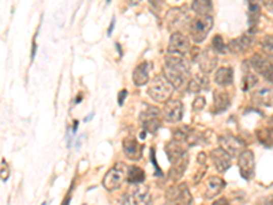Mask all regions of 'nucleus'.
Returning <instances> with one entry per match:
<instances>
[{
  "label": "nucleus",
  "mask_w": 273,
  "mask_h": 205,
  "mask_svg": "<svg viewBox=\"0 0 273 205\" xmlns=\"http://www.w3.org/2000/svg\"><path fill=\"white\" fill-rule=\"evenodd\" d=\"M165 66L163 69L164 78L175 89H182L190 81V63L182 55L168 53L164 59Z\"/></svg>",
  "instance_id": "f257e3e1"
},
{
  "label": "nucleus",
  "mask_w": 273,
  "mask_h": 205,
  "mask_svg": "<svg viewBox=\"0 0 273 205\" xmlns=\"http://www.w3.org/2000/svg\"><path fill=\"white\" fill-rule=\"evenodd\" d=\"M173 86L164 78V75H156L149 81L147 85V95L156 103H167L172 95Z\"/></svg>",
  "instance_id": "f03ea898"
},
{
  "label": "nucleus",
  "mask_w": 273,
  "mask_h": 205,
  "mask_svg": "<svg viewBox=\"0 0 273 205\" xmlns=\"http://www.w3.org/2000/svg\"><path fill=\"white\" fill-rule=\"evenodd\" d=\"M127 168L125 163H116L113 164L105 174L104 179H103V186H104L105 190L108 192H112V190H116L117 188H120V185L123 184V181L126 179L127 177Z\"/></svg>",
  "instance_id": "7ed1b4c3"
},
{
  "label": "nucleus",
  "mask_w": 273,
  "mask_h": 205,
  "mask_svg": "<svg viewBox=\"0 0 273 205\" xmlns=\"http://www.w3.org/2000/svg\"><path fill=\"white\" fill-rule=\"evenodd\" d=\"M213 22L215 21L212 15H197L190 22V35L193 41L202 43L213 27Z\"/></svg>",
  "instance_id": "20e7f679"
},
{
  "label": "nucleus",
  "mask_w": 273,
  "mask_h": 205,
  "mask_svg": "<svg viewBox=\"0 0 273 205\" xmlns=\"http://www.w3.org/2000/svg\"><path fill=\"white\" fill-rule=\"evenodd\" d=\"M120 205H152V197L149 186L135 185L130 192H127L120 201Z\"/></svg>",
  "instance_id": "39448f33"
},
{
  "label": "nucleus",
  "mask_w": 273,
  "mask_h": 205,
  "mask_svg": "<svg viewBox=\"0 0 273 205\" xmlns=\"http://www.w3.org/2000/svg\"><path fill=\"white\" fill-rule=\"evenodd\" d=\"M165 198H167V201H169V202H175V204L178 205L193 204V196H191L190 190H189L186 184L173 185V186L167 189Z\"/></svg>",
  "instance_id": "423d86ee"
},
{
  "label": "nucleus",
  "mask_w": 273,
  "mask_h": 205,
  "mask_svg": "<svg viewBox=\"0 0 273 205\" xmlns=\"http://www.w3.org/2000/svg\"><path fill=\"white\" fill-rule=\"evenodd\" d=\"M139 121L142 123L143 129L147 133L156 134V131L160 129L161 119H160V111L156 107L147 105V108H145L139 115Z\"/></svg>",
  "instance_id": "0eeeda50"
},
{
  "label": "nucleus",
  "mask_w": 273,
  "mask_h": 205,
  "mask_svg": "<svg viewBox=\"0 0 273 205\" xmlns=\"http://www.w3.org/2000/svg\"><path fill=\"white\" fill-rule=\"evenodd\" d=\"M238 167L240 171L243 179L250 181L254 178L256 174V159H254V153L250 149L243 151L238 156Z\"/></svg>",
  "instance_id": "6e6552de"
},
{
  "label": "nucleus",
  "mask_w": 273,
  "mask_h": 205,
  "mask_svg": "<svg viewBox=\"0 0 273 205\" xmlns=\"http://www.w3.org/2000/svg\"><path fill=\"white\" fill-rule=\"evenodd\" d=\"M219 144L220 148H223L228 155L232 156H239L243 151H246V145L239 137H235L232 134H224L219 137Z\"/></svg>",
  "instance_id": "1a4fd4ad"
},
{
  "label": "nucleus",
  "mask_w": 273,
  "mask_h": 205,
  "mask_svg": "<svg viewBox=\"0 0 273 205\" xmlns=\"http://www.w3.org/2000/svg\"><path fill=\"white\" fill-rule=\"evenodd\" d=\"M250 65H252L253 70L262 75L266 81L273 83V63L269 61L268 57L261 56V55H253L250 57Z\"/></svg>",
  "instance_id": "9d476101"
},
{
  "label": "nucleus",
  "mask_w": 273,
  "mask_h": 205,
  "mask_svg": "<svg viewBox=\"0 0 273 205\" xmlns=\"http://www.w3.org/2000/svg\"><path fill=\"white\" fill-rule=\"evenodd\" d=\"M190 40L189 37L182 33H173L169 39L168 52L173 55H182L185 56L190 51Z\"/></svg>",
  "instance_id": "9b49d317"
},
{
  "label": "nucleus",
  "mask_w": 273,
  "mask_h": 205,
  "mask_svg": "<svg viewBox=\"0 0 273 205\" xmlns=\"http://www.w3.org/2000/svg\"><path fill=\"white\" fill-rule=\"evenodd\" d=\"M183 111H185V107H183L182 101L168 100L164 104V108H163V115H164V118L167 122L176 123L182 121Z\"/></svg>",
  "instance_id": "f8f14e48"
},
{
  "label": "nucleus",
  "mask_w": 273,
  "mask_h": 205,
  "mask_svg": "<svg viewBox=\"0 0 273 205\" xmlns=\"http://www.w3.org/2000/svg\"><path fill=\"white\" fill-rule=\"evenodd\" d=\"M209 157H210L213 166H215V168H216L219 172H226V171L231 167L232 157H231V155H228L223 148L213 149L212 152H210V155H209Z\"/></svg>",
  "instance_id": "ddd939ff"
},
{
  "label": "nucleus",
  "mask_w": 273,
  "mask_h": 205,
  "mask_svg": "<svg viewBox=\"0 0 273 205\" xmlns=\"http://www.w3.org/2000/svg\"><path fill=\"white\" fill-rule=\"evenodd\" d=\"M197 63H198L200 70L202 71L204 74H208V73L213 71V69L217 66L216 52L210 48L205 49L204 52L200 53L198 57H197Z\"/></svg>",
  "instance_id": "4468645a"
},
{
  "label": "nucleus",
  "mask_w": 273,
  "mask_h": 205,
  "mask_svg": "<svg viewBox=\"0 0 273 205\" xmlns=\"http://www.w3.org/2000/svg\"><path fill=\"white\" fill-rule=\"evenodd\" d=\"M123 152L130 160H139L142 156V147L135 137H127L123 140Z\"/></svg>",
  "instance_id": "2eb2a0df"
},
{
  "label": "nucleus",
  "mask_w": 273,
  "mask_h": 205,
  "mask_svg": "<svg viewBox=\"0 0 273 205\" xmlns=\"http://www.w3.org/2000/svg\"><path fill=\"white\" fill-rule=\"evenodd\" d=\"M224 186H226V181L223 178H220V177H209L206 179V182H205V198L210 200L213 197H216L217 194H220Z\"/></svg>",
  "instance_id": "dca6fc26"
},
{
  "label": "nucleus",
  "mask_w": 273,
  "mask_h": 205,
  "mask_svg": "<svg viewBox=\"0 0 273 205\" xmlns=\"http://www.w3.org/2000/svg\"><path fill=\"white\" fill-rule=\"evenodd\" d=\"M231 104L230 93L226 91H215L213 93V107L212 111L216 113H220L226 111Z\"/></svg>",
  "instance_id": "f3484780"
},
{
  "label": "nucleus",
  "mask_w": 273,
  "mask_h": 205,
  "mask_svg": "<svg viewBox=\"0 0 273 205\" xmlns=\"http://www.w3.org/2000/svg\"><path fill=\"white\" fill-rule=\"evenodd\" d=\"M149 66L150 63L149 62H142V63H139L137 67L133 71V82L137 86H143V85H146L147 81H149Z\"/></svg>",
  "instance_id": "a211bd4d"
},
{
  "label": "nucleus",
  "mask_w": 273,
  "mask_h": 205,
  "mask_svg": "<svg viewBox=\"0 0 273 205\" xmlns=\"http://www.w3.org/2000/svg\"><path fill=\"white\" fill-rule=\"evenodd\" d=\"M215 82L221 87L230 86L231 83L234 82V70H232V67L226 66V67L217 69L216 74H215Z\"/></svg>",
  "instance_id": "6ab92c4d"
},
{
  "label": "nucleus",
  "mask_w": 273,
  "mask_h": 205,
  "mask_svg": "<svg viewBox=\"0 0 273 205\" xmlns=\"http://www.w3.org/2000/svg\"><path fill=\"white\" fill-rule=\"evenodd\" d=\"M253 43V35L252 33H245L239 39L232 40L230 44H228V48L232 51V52L240 53L245 52L246 49L250 48V45Z\"/></svg>",
  "instance_id": "aec40b11"
},
{
  "label": "nucleus",
  "mask_w": 273,
  "mask_h": 205,
  "mask_svg": "<svg viewBox=\"0 0 273 205\" xmlns=\"http://www.w3.org/2000/svg\"><path fill=\"white\" fill-rule=\"evenodd\" d=\"M187 166H189V153L185 155L182 159H179L175 163L171 164V170H169V178L172 179V181H178L183 177L185 174V171H186Z\"/></svg>",
  "instance_id": "412c9836"
},
{
  "label": "nucleus",
  "mask_w": 273,
  "mask_h": 205,
  "mask_svg": "<svg viewBox=\"0 0 273 205\" xmlns=\"http://www.w3.org/2000/svg\"><path fill=\"white\" fill-rule=\"evenodd\" d=\"M253 100L257 104L261 105H270L273 100V89L270 87H261L258 91L253 93Z\"/></svg>",
  "instance_id": "4be33fe9"
},
{
  "label": "nucleus",
  "mask_w": 273,
  "mask_h": 205,
  "mask_svg": "<svg viewBox=\"0 0 273 205\" xmlns=\"http://www.w3.org/2000/svg\"><path fill=\"white\" fill-rule=\"evenodd\" d=\"M191 10L197 15H210L209 13L213 11V5L209 0H195L191 3Z\"/></svg>",
  "instance_id": "5701e85b"
},
{
  "label": "nucleus",
  "mask_w": 273,
  "mask_h": 205,
  "mask_svg": "<svg viewBox=\"0 0 273 205\" xmlns=\"http://www.w3.org/2000/svg\"><path fill=\"white\" fill-rule=\"evenodd\" d=\"M208 78L205 75H195L194 78H190L189 83H187V87H189V92L197 93L202 91V89H206L208 87Z\"/></svg>",
  "instance_id": "b1692460"
},
{
  "label": "nucleus",
  "mask_w": 273,
  "mask_h": 205,
  "mask_svg": "<svg viewBox=\"0 0 273 205\" xmlns=\"http://www.w3.org/2000/svg\"><path fill=\"white\" fill-rule=\"evenodd\" d=\"M145 179V171L138 166H130L127 170V181L130 184L139 185L142 184Z\"/></svg>",
  "instance_id": "393cba45"
},
{
  "label": "nucleus",
  "mask_w": 273,
  "mask_h": 205,
  "mask_svg": "<svg viewBox=\"0 0 273 205\" xmlns=\"http://www.w3.org/2000/svg\"><path fill=\"white\" fill-rule=\"evenodd\" d=\"M258 83V78H257L256 74H253L250 71H247L246 74H243L242 78V89L246 92V91H250L253 87L256 86Z\"/></svg>",
  "instance_id": "a878e982"
},
{
  "label": "nucleus",
  "mask_w": 273,
  "mask_h": 205,
  "mask_svg": "<svg viewBox=\"0 0 273 205\" xmlns=\"http://www.w3.org/2000/svg\"><path fill=\"white\" fill-rule=\"evenodd\" d=\"M260 17V6L256 3H249V21H250V26L253 29V25H256L258 22Z\"/></svg>",
  "instance_id": "bb28decb"
},
{
  "label": "nucleus",
  "mask_w": 273,
  "mask_h": 205,
  "mask_svg": "<svg viewBox=\"0 0 273 205\" xmlns=\"http://www.w3.org/2000/svg\"><path fill=\"white\" fill-rule=\"evenodd\" d=\"M212 49L215 52H226L227 45L224 44L223 39H221V36H215L212 40Z\"/></svg>",
  "instance_id": "cd10ccee"
},
{
  "label": "nucleus",
  "mask_w": 273,
  "mask_h": 205,
  "mask_svg": "<svg viewBox=\"0 0 273 205\" xmlns=\"http://www.w3.org/2000/svg\"><path fill=\"white\" fill-rule=\"evenodd\" d=\"M262 49L269 57L273 59V37H265L262 41Z\"/></svg>",
  "instance_id": "c85d7f7f"
},
{
  "label": "nucleus",
  "mask_w": 273,
  "mask_h": 205,
  "mask_svg": "<svg viewBox=\"0 0 273 205\" xmlns=\"http://www.w3.org/2000/svg\"><path fill=\"white\" fill-rule=\"evenodd\" d=\"M205 104H206L205 97L204 96H197L195 97V100L193 101V108H194V111H201V109L205 107Z\"/></svg>",
  "instance_id": "c756f323"
},
{
  "label": "nucleus",
  "mask_w": 273,
  "mask_h": 205,
  "mask_svg": "<svg viewBox=\"0 0 273 205\" xmlns=\"http://www.w3.org/2000/svg\"><path fill=\"white\" fill-rule=\"evenodd\" d=\"M10 171H9V166H7V163L5 160H2V181L6 182L7 179H9Z\"/></svg>",
  "instance_id": "7c9ffc66"
},
{
  "label": "nucleus",
  "mask_w": 273,
  "mask_h": 205,
  "mask_svg": "<svg viewBox=\"0 0 273 205\" xmlns=\"http://www.w3.org/2000/svg\"><path fill=\"white\" fill-rule=\"evenodd\" d=\"M256 205H273V196L261 197L260 200L256 202Z\"/></svg>",
  "instance_id": "2f4dec72"
},
{
  "label": "nucleus",
  "mask_w": 273,
  "mask_h": 205,
  "mask_svg": "<svg viewBox=\"0 0 273 205\" xmlns=\"http://www.w3.org/2000/svg\"><path fill=\"white\" fill-rule=\"evenodd\" d=\"M212 205H231V204H230V201L227 200V198H219V200L215 201Z\"/></svg>",
  "instance_id": "473e14b6"
},
{
  "label": "nucleus",
  "mask_w": 273,
  "mask_h": 205,
  "mask_svg": "<svg viewBox=\"0 0 273 205\" xmlns=\"http://www.w3.org/2000/svg\"><path fill=\"white\" fill-rule=\"evenodd\" d=\"M127 96V91H122L120 93H119V104H123V100H125V97Z\"/></svg>",
  "instance_id": "72a5a7b5"
},
{
  "label": "nucleus",
  "mask_w": 273,
  "mask_h": 205,
  "mask_svg": "<svg viewBox=\"0 0 273 205\" xmlns=\"http://www.w3.org/2000/svg\"><path fill=\"white\" fill-rule=\"evenodd\" d=\"M70 200H71V198H70V193H69V194L66 196L65 201H63V204H62V205H69L70 204Z\"/></svg>",
  "instance_id": "f704fd0d"
},
{
  "label": "nucleus",
  "mask_w": 273,
  "mask_h": 205,
  "mask_svg": "<svg viewBox=\"0 0 273 205\" xmlns=\"http://www.w3.org/2000/svg\"><path fill=\"white\" fill-rule=\"evenodd\" d=\"M113 25H115V18H112V22H111V26H109V29H108V35H111V32H112V29H113Z\"/></svg>",
  "instance_id": "c9c22d12"
},
{
  "label": "nucleus",
  "mask_w": 273,
  "mask_h": 205,
  "mask_svg": "<svg viewBox=\"0 0 273 205\" xmlns=\"http://www.w3.org/2000/svg\"><path fill=\"white\" fill-rule=\"evenodd\" d=\"M266 7H268L270 11H273V2H269V3H266Z\"/></svg>",
  "instance_id": "e433bc0d"
},
{
  "label": "nucleus",
  "mask_w": 273,
  "mask_h": 205,
  "mask_svg": "<svg viewBox=\"0 0 273 205\" xmlns=\"http://www.w3.org/2000/svg\"><path fill=\"white\" fill-rule=\"evenodd\" d=\"M164 205H178V204H175V202H169V201H165Z\"/></svg>",
  "instance_id": "4c0bfd02"
},
{
  "label": "nucleus",
  "mask_w": 273,
  "mask_h": 205,
  "mask_svg": "<svg viewBox=\"0 0 273 205\" xmlns=\"http://www.w3.org/2000/svg\"><path fill=\"white\" fill-rule=\"evenodd\" d=\"M270 123H273V115H272V118H270Z\"/></svg>",
  "instance_id": "58836bf2"
}]
</instances>
